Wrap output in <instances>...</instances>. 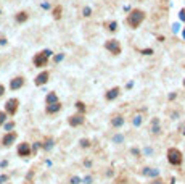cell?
Here are the masks:
<instances>
[{"label": "cell", "instance_id": "obj_8", "mask_svg": "<svg viewBox=\"0 0 185 184\" xmlns=\"http://www.w3.org/2000/svg\"><path fill=\"white\" fill-rule=\"evenodd\" d=\"M84 121H85L84 113H77V115H73V116H69V119H68L69 126H73V128H76V126H81Z\"/></svg>", "mask_w": 185, "mask_h": 184}, {"label": "cell", "instance_id": "obj_37", "mask_svg": "<svg viewBox=\"0 0 185 184\" xmlns=\"http://www.w3.org/2000/svg\"><path fill=\"white\" fill-rule=\"evenodd\" d=\"M151 184H161V181H159V179H156V181H153Z\"/></svg>", "mask_w": 185, "mask_h": 184}, {"label": "cell", "instance_id": "obj_34", "mask_svg": "<svg viewBox=\"0 0 185 184\" xmlns=\"http://www.w3.org/2000/svg\"><path fill=\"white\" fill-rule=\"evenodd\" d=\"M115 140H116V142H121V140H123V137H121V136H116Z\"/></svg>", "mask_w": 185, "mask_h": 184}, {"label": "cell", "instance_id": "obj_40", "mask_svg": "<svg viewBox=\"0 0 185 184\" xmlns=\"http://www.w3.org/2000/svg\"><path fill=\"white\" fill-rule=\"evenodd\" d=\"M6 184H10V182H6Z\"/></svg>", "mask_w": 185, "mask_h": 184}, {"label": "cell", "instance_id": "obj_39", "mask_svg": "<svg viewBox=\"0 0 185 184\" xmlns=\"http://www.w3.org/2000/svg\"><path fill=\"white\" fill-rule=\"evenodd\" d=\"M0 15H2V11H0Z\"/></svg>", "mask_w": 185, "mask_h": 184}, {"label": "cell", "instance_id": "obj_19", "mask_svg": "<svg viewBox=\"0 0 185 184\" xmlns=\"http://www.w3.org/2000/svg\"><path fill=\"white\" fill-rule=\"evenodd\" d=\"M151 132L153 134H158L159 132V126H158V119H156V118L153 119V129H151Z\"/></svg>", "mask_w": 185, "mask_h": 184}, {"label": "cell", "instance_id": "obj_7", "mask_svg": "<svg viewBox=\"0 0 185 184\" xmlns=\"http://www.w3.org/2000/svg\"><path fill=\"white\" fill-rule=\"evenodd\" d=\"M16 152H18L19 157L26 158V157H29V155L32 153V147H31V144H27V142H21L18 145V148H16Z\"/></svg>", "mask_w": 185, "mask_h": 184}, {"label": "cell", "instance_id": "obj_4", "mask_svg": "<svg viewBox=\"0 0 185 184\" xmlns=\"http://www.w3.org/2000/svg\"><path fill=\"white\" fill-rule=\"evenodd\" d=\"M18 108H19V100H18L16 97L8 98V100H6V103H5V113L8 116H15Z\"/></svg>", "mask_w": 185, "mask_h": 184}, {"label": "cell", "instance_id": "obj_12", "mask_svg": "<svg viewBox=\"0 0 185 184\" xmlns=\"http://www.w3.org/2000/svg\"><path fill=\"white\" fill-rule=\"evenodd\" d=\"M124 124V116L123 115H116L111 118V126L113 128H121V126Z\"/></svg>", "mask_w": 185, "mask_h": 184}, {"label": "cell", "instance_id": "obj_6", "mask_svg": "<svg viewBox=\"0 0 185 184\" xmlns=\"http://www.w3.org/2000/svg\"><path fill=\"white\" fill-rule=\"evenodd\" d=\"M105 48L108 52H111L113 55H119L121 53V44L116 39H111V40H106L105 42Z\"/></svg>", "mask_w": 185, "mask_h": 184}, {"label": "cell", "instance_id": "obj_32", "mask_svg": "<svg viewBox=\"0 0 185 184\" xmlns=\"http://www.w3.org/2000/svg\"><path fill=\"white\" fill-rule=\"evenodd\" d=\"M60 60H63V55H56V56H55V61H56V63H58Z\"/></svg>", "mask_w": 185, "mask_h": 184}, {"label": "cell", "instance_id": "obj_1", "mask_svg": "<svg viewBox=\"0 0 185 184\" xmlns=\"http://www.w3.org/2000/svg\"><path fill=\"white\" fill-rule=\"evenodd\" d=\"M145 19V13L142 10H132L131 15L127 16V24H129L131 27H134V29H137V27L143 23Z\"/></svg>", "mask_w": 185, "mask_h": 184}, {"label": "cell", "instance_id": "obj_15", "mask_svg": "<svg viewBox=\"0 0 185 184\" xmlns=\"http://www.w3.org/2000/svg\"><path fill=\"white\" fill-rule=\"evenodd\" d=\"M55 102H60V100H58V95H56V92H48L47 97H45V103H47V105H52V103H55Z\"/></svg>", "mask_w": 185, "mask_h": 184}, {"label": "cell", "instance_id": "obj_31", "mask_svg": "<svg viewBox=\"0 0 185 184\" xmlns=\"http://www.w3.org/2000/svg\"><path fill=\"white\" fill-rule=\"evenodd\" d=\"M6 165H8V161H6V160H3V161H0V166H2V168H5Z\"/></svg>", "mask_w": 185, "mask_h": 184}, {"label": "cell", "instance_id": "obj_5", "mask_svg": "<svg viewBox=\"0 0 185 184\" xmlns=\"http://www.w3.org/2000/svg\"><path fill=\"white\" fill-rule=\"evenodd\" d=\"M16 139H18V134L15 131H8L6 134H3V137H2V145L3 147H11L16 142Z\"/></svg>", "mask_w": 185, "mask_h": 184}, {"label": "cell", "instance_id": "obj_24", "mask_svg": "<svg viewBox=\"0 0 185 184\" xmlns=\"http://www.w3.org/2000/svg\"><path fill=\"white\" fill-rule=\"evenodd\" d=\"M8 181V174H0V184H6Z\"/></svg>", "mask_w": 185, "mask_h": 184}, {"label": "cell", "instance_id": "obj_35", "mask_svg": "<svg viewBox=\"0 0 185 184\" xmlns=\"http://www.w3.org/2000/svg\"><path fill=\"white\" fill-rule=\"evenodd\" d=\"M6 44V39H0V45H5Z\"/></svg>", "mask_w": 185, "mask_h": 184}, {"label": "cell", "instance_id": "obj_25", "mask_svg": "<svg viewBox=\"0 0 185 184\" xmlns=\"http://www.w3.org/2000/svg\"><path fill=\"white\" fill-rule=\"evenodd\" d=\"M81 145H82V147H89V145H90L89 139H81Z\"/></svg>", "mask_w": 185, "mask_h": 184}, {"label": "cell", "instance_id": "obj_22", "mask_svg": "<svg viewBox=\"0 0 185 184\" xmlns=\"http://www.w3.org/2000/svg\"><path fill=\"white\" fill-rule=\"evenodd\" d=\"M3 126H5L6 131H13V128H15V123H13V121H8V123H3Z\"/></svg>", "mask_w": 185, "mask_h": 184}, {"label": "cell", "instance_id": "obj_21", "mask_svg": "<svg viewBox=\"0 0 185 184\" xmlns=\"http://www.w3.org/2000/svg\"><path fill=\"white\" fill-rule=\"evenodd\" d=\"M6 118H8V115H6L5 111H0V126H3V123L6 121Z\"/></svg>", "mask_w": 185, "mask_h": 184}, {"label": "cell", "instance_id": "obj_2", "mask_svg": "<svg viewBox=\"0 0 185 184\" xmlns=\"http://www.w3.org/2000/svg\"><path fill=\"white\" fill-rule=\"evenodd\" d=\"M50 55H52L50 50H40L39 53H35V55H34V58H32L34 66H35V68H44V66H47Z\"/></svg>", "mask_w": 185, "mask_h": 184}, {"label": "cell", "instance_id": "obj_23", "mask_svg": "<svg viewBox=\"0 0 185 184\" xmlns=\"http://www.w3.org/2000/svg\"><path fill=\"white\" fill-rule=\"evenodd\" d=\"M134 124H135V126H140V124H142V116H140V115H137V116L134 118Z\"/></svg>", "mask_w": 185, "mask_h": 184}, {"label": "cell", "instance_id": "obj_10", "mask_svg": "<svg viewBox=\"0 0 185 184\" xmlns=\"http://www.w3.org/2000/svg\"><path fill=\"white\" fill-rule=\"evenodd\" d=\"M24 77L23 76H16V77H13V79L10 81V89L11 90H18V89H21L24 86Z\"/></svg>", "mask_w": 185, "mask_h": 184}, {"label": "cell", "instance_id": "obj_26", "mask_svg": "<svg viewBox=\"0 0 185 184\" xmlns=\"http://www.w3.org/2000/svg\"><path fill=\"white\" fill-rule=\"evenodd\" d=\"M142 53H143V55H151L153 50H151V48H145V50H142Z\"/></svg>", "mask_w": 185, "mask_h": 184}, {"label": "cell", "instance_id": "obj_14", "mask_svg": "<svg viewBox=\"0 0 185 184\" xmlns=\"http://www.w3.org/2000/svg\"><path fill=\"white\" fill-rule=\"evenodd\" d=\"M119 87H113V89H110L108 92H106V100H115V98L119 95Z\"/></svg>", "mask_w": 185, "mask_h": 184}, {"label": "cell", "instance_id": "obj_30", "mask_svg": "<svg viewBox=\"0 0 185 184\" xmlns=\"http://www.w3.org/2000/svg\"><path fill=\"white\" fill-rule=\"evenodd\" d=\"M84 15L85 16H90V8H84Z\"/></svg>", "mask_w": 185, "mask_h": 184}, {"label": "cell", "instance_id": "obj_17", "mask_svg": "<svg viewBox=\"0 0 185 184\" xmlns=\"http://www.w3.org/2000/svg\"><path fill=\"white\" fill-rule=\"evenodd\" d=\"M61 13H63V8H61L60 5H56L55 8H53V11H52V15H53L55 19H60L61 18Z\"/></svg>", "mask_w": 185, "mask_h": 184}, {"label": "cell", "instance_id": "obj_9", "mask_svg": "<svg viewBox=\"0 0 185 184\" xmlns=\"http://www.w3.org/2000/svg\"><path fill=\"white\" fill-rule=\"evenodd\" d=\"M48 77H50V73H48V71L39 73L37 76H35V79H34L35 86H44V84H47L48 82Z\"/></svg>", "mask_w": 185, "mask_h": 184}, {"label": "cell", "instance_id": "obj_16", "mask_svg": "<svg viewBox=\"0 0 185 184\" xmlns=\"http://www.w3.org/2000/svg\"><path fill=\"white\" fill-rule=\"evenodd\" d=\"M40 147L44 148V150H50V148L53 147V139H52V137H47L44 142L40 144Z\"/></svg>", "mask_w": 185, "mask_h": 184}, {"label": "cell", "instance_id": "obj_38", "mask_svg": "<svg viewBox=\"0 0 185 184\" xmlns=\"http://www.w3.org/2000/svg\"><path fill=\"white\" fill-rule=\"evenodd\" d=\"M183 86H185V81H183Z\"/></svg>", "mask_w": 185, "mask_h": 184}, {"label": "cell", "instance_id": "obj_27", "mask_svg": "<svg viewBox=\"0 0 185 184\" xmlns=\"http://www.w3.org/2000/svg\"><path fill=\"white\" fill-rule=\"evenodd\" d=\"M3 94H5V86H3V84H0V98L3 97Z\"/></svg>", "mask_w": 185, "mask_h": 184}, {"label": "cell", "instance_id": "obj_28", "mask_svg": "<svg viewBox=\"0 0 185 184\" xmlns=\"http://www.w3.org/2000/svg\"><path fill=\"white\" fill-rule=\"evenodd\" d=\"M79 181H81V179L77 178V176H74V178L71 179V184H79Z\"/></svg>", "mask_w": 185, "mask_h": 184}, {"label": "cell", "instance_id": "obj_33", "mask_svg": "<svg viewBox=\"0 0 185 184\" xmlns=\"http://www.w3.org/2000/svg\"><path fill=\"white\" fill-rule=\"evenodd\" d=\"M90 181H92V178H90V176H87V178L84 179V182H85V184H90Z\"/></svg>", "mask_w": 185, "mask_h": 184}, {"label": "cell", "instance_id": "obj_18", "mask_svg": "<svg viewBox=\"0 0 185 184\" xmlns=\"http://www.w3.org/2000/svg\"><path fill=\"white\" fill-rule=\"evenodd\" d=\"M143 174H147V176H158L159 171H158V169H150V168H147L145 171H143Z\"/></svg>", "mask_w": 185, "mask_h": 184}, {"label": "cell", "instance_id": "obj_41", "mask_svg": "<svg viewBox=\"0 0 185 184\" xmlns=\"http://www.w3.org/2000/svg\"><path fill=\"white\" fill-rule=\"evenodd\" d=\"M183 134H185V131H183Z\"/></svg>", "mask_w": 185, "mask_h": 184}, {"label": "cell", "instance_id": "obj_36", "mask_svg": "<svg viewBox=\"0 0 185 184\" xmlns=\"http://www.w3.org/2000/svg\"><path fill=\"white\" fill-rule=\"evenodd\" d=\"M132 153H134V155H139V153H140V152H139V150H137V148H132Z\"/></svg>", "mask_w": 185, "mask_h": 184}, {"label": "cell", "instance_id": "obj_13", "mask_svg": "<svg viewBox=\"0 0 185 184\" xmlns=\"http://www.w3.org/2000/svg\"><path fill=\"white\" fill-rule=\"evenodd\" d=\"M15 19H16V23L23 24V23H26V21L29 19V15H27L26 11H18V13H16V16H15Z\"/></svg>", "mask_w": 185, "mask_h": 184}, {"label": "cell", "instance_id": "obj_11", "mask_svg": "<svg viewBox=\"0 0 185 184\" xmlns=\"http://www.w3.org/2000/svg\"><path fill=\"white\" fill-rule=\"evenodd\" d=\"M61 110V103L60 102H55L52 105H47L45 107V111L48 113V115H55V113H58Z\"/></svg>", "mask_w": 185, "mask_h": 184}, {"label": "cell", "instance_id": "obj_20", "mask_svg": "<svg viewBox=\"0 0 185 184\" xmlns=\"http://www.w3.org/2000/svg\"><path fill=\"white\" fill-rule=\"evenodd\" d=\"M76 108L79 110V113H84V111H85V105H84V102H76Z\"/></svg>", "mask_w": 185, "mask_h": 184}, {"label": "cell", "instance_id": "obj_3", "mask_svg": "<svg viewBox=\"0 0 185 184\" xmlns=\"http://www.w3.org/2000/svg\"><path fill=\"white\" fill-rule=\"evenodd\" d=\"M167 160H169V163L171 165H174V166H179L182 163V152L179 150V148H175V147H171L169 150H167Z\"/></svg>", "mask_w": 185, "mask_h": 184}, {"label": "cell", "instance_id": "obj_29", "mask_svg": "<svg viewBox=\"0 0 185 184\" xmlns=\"http://www.w3.org/2000/svg\"><path fill=\"white\" fill-rule=\"evenodd\" d=\"M116 26H118V24L115 23V21H113V23L110 24V29H111V31H116Z\"/></svg>", "mask_w": 185, "mask_h": 184}]
</instances>
